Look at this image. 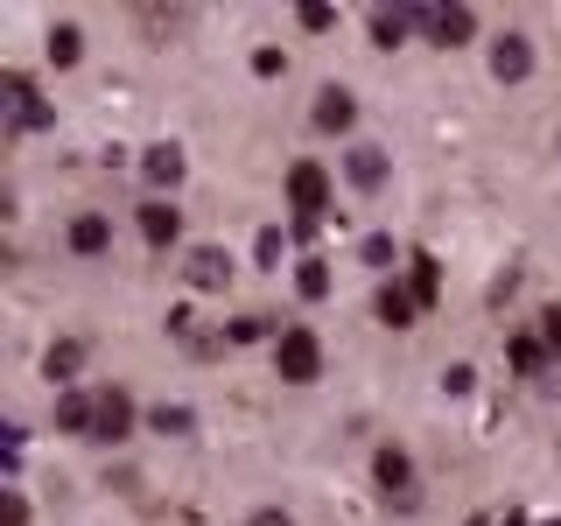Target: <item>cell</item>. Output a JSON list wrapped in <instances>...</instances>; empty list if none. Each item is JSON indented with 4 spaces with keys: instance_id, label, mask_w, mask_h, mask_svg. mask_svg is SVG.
I'll return each instance as SVG.
<instances>
[{
    "instance_id": "6da1fadb",
    "label": "cell",
    "mask_w": 561,
    "mask_h": 526,
    "mask_svg": "<svg viewBox=\"0 0 561 526\" xmlns=\"http://www.w3.org/2000/svg\"><path fill=\"white\" fill-rule=\"evenodd\" d=\"M49 119L57 113H49V99L35 92V78L28 70H8V78H0V127L8 134H43Z\"/></svg>"
},
{
    "instance_id": "7a4b0ae2",
    "label": "cell",
    "mask_w": 561,
    "mask_h": 526,
    "mask_svg": "<svg viewBox=\"0 0 561 526\" xmlns=\"http://www.w3.org/2000/svg\"><path fill=\"white\" fill-rule=\"evenodd\" d=\"M274 373L288 379V386L323 379V344H316V330H302V323L280 330V338H274Z\"/></svg>"
},
{
    "instance_id": "3957f363",
    "label": "cell",
    "mask_w": 561,
    "mask_h": 526,
    "mask_svg": "<svg viewBox=\"0 0 561 526\" xmlns=\"http://www.w3.org/2000/svg\"><path fill=\"white\" fill-rule=\"evenodd\" d=\"M373 478H379V499L393 505V513H421V478H414V456L386 443L373 456Z\"/></svg>"
},
{
    "instance_id": "277c9868",
    "label": "cell",
    "mask_w": 561,
    "mask_h": 526,
    "mask_svg": "<svg viewBox=\"0 0 561 526\" xmlns=\"http://www.w3.org/2000/svg\"><path fill=\"white\" fill-rule=\"evenodd\" d=\"M288 210H295V225H302V232L323 225V210H330V175H323V162H295L288 169Z\"/></svg>"
},
{
    "instance_id": "5b68a950",
    "label": "cell",
    "mask_w": 561,
    "mask_h": 526,
    "mask_svg": "<svg viewBox=\"0 0 561 526\" xmlns=\"http://www.w3.org/2000/svg\"><path fill=\"white\" fill-rule=\"evenodd\" d=\"M134 393L127 386H99V421H92V443H127L134 435Z\"/></svg>"
},
{
    "instance_id": "8992f818",
    "label": "cell",
    "mask_w": 561,
    "mask_h": 526,
    "mask_svg": "<svg viewBox=\"0 0 561 526\" xmlns=\"http://www.w3.org/2000/svg\"><path fill=\"white\" fill-rule=\"evenodd\" d=\"M491 78H499V84H519V78H534V35L505 28L499 43H491Z\"/></svg>"
},
{
    "instance_id": "52a82bcc",
    "label": "cell",
    "mask_w": 561,
    "mask_h": 526,
    "mask_svg": "<svg viewBox=\"0 0 561 526\" xmlns=\"http://www.w3.org/2000/svg\"><path fill=\"white\" fill-rule=\"evenodd\" d=\"M140 239H148L154 253L175 245V239H183V210H175L169 197H148V204H140Z\"/></svg>"
},
{
    "instance_id": "ba28073f",
    "label": "cell",
    "mask_w": 561,
    "mask_h": 526,
    "mask_svg": "<svg viewBox=\"0 0 561 526\" xmlns=\"http://www.w3.org/2000/svg\"><path fill=\"white\" fill-rule=\"evenodd\" d=\"M197 22V8H162V0H148V8H134V28L148 35V43H169V35H183Z\"/></svg>"
},
{
    "instance_id": "9c48e42d",
    "label": "cell",
    "mask_w": 561,
    "mask_h": 526,
    "mask_svg": "<svg viewBox=\"0 0 561 526\" xmlns=\"http://www.w3.org/2000/svg\"><path fill=\"white\" fill-rule=\"evenodd\" d=\"M421 28H428V43L456 49V43H470V28H478V14H470V8H421Z\"/></svg>"
},
{
    "instance_id": "30bf717a",
    "label": "cell",
    "mask_w": 561,
    "mask_h": 526,
    "mask_svg": "<svg viewBox=\"0 0 561 526\" xmlns=\"http://www.w3.org/2000/svg\"><path fill=\"white\" fill-rule=\"evenodd\" d=\"M344 175H351V190H386V175H393V162H386V148H373V140H358V148L344 155Z\"/></svg>"
},
{
    "instance_id": "8fae6325",
    "label": "cell",
    "mask_w": 561,
    "mask_h": 526,
    "mask_svg": "<svg viewBox=\"0 0 561 526\" xmlns=\"http://www.w3.org/2000/svg\"><path fill=\"white\" fill-rule=\"evenodd\" d=\"M183 281H190V288H225V281H232V253H218V245H190Z\"/></svg>"
},
{
    "instance_id": "7c38bea8",
    "label": "cell",
    "mask_w": 561,
    "mask_h": 526,
    "mask_svg": "<svg viewBox=\"0 0 561 526\" xmlns=\"http://www.w3.org/2000/svg\"><path fill=\"white\" fill-rule=\"evenodd\" d=\"M70 253H84V260H99L105 245H113V218H105V210H78V218H70Z\"/></svg>"
},
{
    "instance_id": "4fadbf2b",
    "label": "cell",
    "mask_w": 561,
    "mask_h": 526,
    "mask_svg": "<svg viewBox=\"0 0 561 526\" xmlns=\"http://www.w3.org/2000/svg\"><path fill=\"white\" fill-rule=\"evenodd\" d=\"M183 148H175V140H154V148L148 155H140V175H148V183L154 190H175V183H183Z\"/></svg>"
},
{
    "instance_id": "5bb4252c",
    "label": "cell",
    "mask_w": 561,
    "mask_h": 526,
    "mask_svg": "<svg viewBox=\"0 0 561 526\" xmlns=\"http://www.w3.org/2000/svg\"><path fill=\"white\" fill-rule=\"evenodd\" d=\"M351 119H358V99H351L344 84H323V92H316V127H323V134H344Z\"/></svg>"
},
{
    "instance_id": "9a60e30c",
    "label": "cell",
    "mask_w": 561,
    "mask_h": 526,
    "mask_svg": "<svg viewBox=\"0 0 561 526\" xmlns=\"http://www.w3.org/2000/svg\"><path fill=\"white\" fill-rule=\"evenodd\" d=\"M414 28H421V8H373V43L379 49H400Z\"/></svg>"
},
{
    "instance_id": "2e32d148",
    "label": "cell",
    "mask_w": 561,
    "mask_h": 526,
    "mask_svg": "<svg viewBox=\"0 0 561 526\" xmlns=\"http://www.w3.org/2000/svg\"><path fill=\"white\" fill-rule=\"evenodd\" d=\"M373 309H379V323H386V330H408L414 316H421V302H414L408 288H400V281H379V302H373Z\"/></svg>"
},
{
    "instance_id": "e0dca14e",
    "label": "cell",
    "mask_w": 561,
    "mask_h": 526,
    "mask_svg": "<svg viewBox=\"0 0 561 526\" xmlns=\"http://www.w3.org/2000/svg\"><path fill=\"white\" fill-rule=\"evenodd\" d=\"M92 421H99V393H64L57 400V428L64 435H84V443H92Z\"/></svg>"
},
{
    "instance_id": "ac0fdd59",
    "label": "cell",
    "mask_w": 561,
    "mask_h": 526,
    "mask_svg": "<svg viewBox=\"0 0 561 526\" xmlns=\"http://www.w3.org/2000/svg\"><path fill=\"white\" fill-rule=\"evenodd\" d=\"M408 295H414L421 309L443 295V267H435V253H414V260H408Z\"/></svg>"
},
{
    "instance_id": "d6986e66",
    "label": "cell",
    "mask_w": 561,
    "mask_h": 526,
    "mask_svg": "<svg viewBox=\"0 0 561 526\" xmlns=\"http://www.w3.org/2000/svg\"><path fill=\"white\" fill-rule=\"evenodd\" d=\"M84 358H92V351H84L78 338H64V344H49L43 373H49V379H78V373H84Z\"/></svg>"
},
{
    "instance_id": "ffe728a7",
    "label": "cell",
    "mask_w": 561,
    "mask_h": 526,
    "mask_svg": "<svg viewBox=\"0 0 561 526\" xmlns=\"http://www.w3.org/2000/svg\"><path fill=\"white\" fill-rule=\"evenodd\" d=\"M548 338H513V373H526V379H540L548 373Z\"/></svg>"
},
{
    "instance_id": "44dd1931",
    "label": "cell",
    "mask_w": 561,
    "mask_h": 526,
    "mask_svg": "<svg viewBox=\"0 0 561 526\" xmlns=\"http://www.w3.org/2000/svg\"><path fill=\"white\" fill-rule=\"evenodd\" d=\"M260 338H280V330H274V316H239V323L225 330V344H260Z\"/></svg>"
},
{
    "instance_id": "7402d4cb",
    "label": "cell",
    "mask_w": 561,
    "mask_h": 526,
    "mask_svg": "<svg viewBox=\"0 0 561 526\" xmlns=\"http://www.w3.org/2000/svg\"><path fill=\"white\" fill-rule=\"evenodd\" d=\"M49 57H57V64H78L84 57V35L70 28V22H57V28H49Z\"/></svg>"
},
{
    "instance_id": "603a6c76",
    "label": "cell",
    "mask_w": 561,
    "mask_h": 526,
    "mask_svg": "<svg viewBox=\"0 0 561 526\" xmlns=\"http://www.w3.org/2000/svg\"><path fill=\"white\" fill-rule=\"evenodd\" d=\"M295 288H302V302H323V295H330V267H323V260H302Z\"/></svg>"
},
{
    "instance_id": "cb8c5ba5",
    "label": "cell",
    "mask_w": 561,
    "mask_h": 526,
    "mask_svg": "<svg viewBox=\"0 0 561 526\" xmlns=\"http://www.w3.org/2000/svg\"><path fill=\"white\" fill-rule=\"evenodd\" d=\"M154 428H162V435H190V408H154Z\"/></svg>"
},
{
    "instance_id": "d4e9b609",
    "label": "cell",
    "mask_w": 561,
    "mask_h": 526,
    "mask_svg": "<svg viewBox=\"0 0 561 526\" xmlns=\"http://www.w3.org/2000/svg\"><path fill=\"white\" fill-rule=\"evenodd\" d=\"M0 526H28V499H22V491H8V505H0Z\"/></svg>"
},
{
    "instance_id": "484cf974",
    "label": "cell",
    "mask_w": 561,
    "mask_h": 526,
    "mask_svg": "<svg viewBox=\"0 0 561 526\" xmlns=\"http://www.w3.org/2000/svg\"><path fill=\"white\" fill-rule=\"evenodd\" d=\"M540 338H548V351L561 358V309H540Z\"/></svg>"
},
{
    "instance_id": "4316f807",
    "label": "cell",
    "mask_w": 561,
    "mask_h": 526,
    "mask_svg": "<svg viewBox=\"0 0 561 526\" xmlns=\"http://www.w3.org/2000/svg\"><path fill=\"white\" fill-rule=\"evenodd\" d=\"M330 22H337V8H323V0H309V8H302V28H330Z\"/></svg>"
},
{
    "instance_id": "83f0119b",
    "label": "cell",
    "mask_w": 561,
    "mask_h": 526,
    "mask_svg": "<svg viewBox=\"0 0 561 526\" xmlns=\"http://www.w3.org/2000/svg\"><path fill=\"white\" fill-rule=\"evenodd\" d=\"M253 70H260V78H280V70H288V57H280V49H260Z\"/></svg>"
},
{
    "instance_id": "f1b7e54d",
    "label": "cell",
    "mask_w": 561,
    "mask_h": 526,
    "mask_svg": "<svg viewBox=\"0 0 561 526\" xmlns=\"http://www.w3.org/2000/svg\"><path fill=\"white\" fill-rule=\"evenodd\" d=\"M253 253H260V267H274V260H280V232H260Z\"/></svg>"
}]
</instances>
